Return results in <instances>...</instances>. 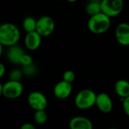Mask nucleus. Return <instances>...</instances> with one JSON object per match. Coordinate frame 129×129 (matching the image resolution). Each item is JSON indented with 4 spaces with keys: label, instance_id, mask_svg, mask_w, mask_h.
I'll list each match as a JSON object with an SVG mask.
<instances>
[{
    "label": "nucleus",
    "instance_id": "f257e3e1",
    "mask_svg": "<svg viewBox=\"0 0 129 129\" xmlns=\"http://www.w3.org/2000/svg\"><path fill=\"white\" fill-rule=\"evenodd\" d=\"M20 38V33L16 25L5 23L0 26V44L11 47L17 45Z\"/></svg>",
    "mask_w": 129,
    "mask_h": 129
},
{
    "label": "nucleus",
    "instance_id": "f03ea898",
    "mask_svg": "<svg viewBox=\"0 0 129 129\" xmlns=\"http://www.w3.org/2000/svg\"><path fill=\"white\" fill-rule=\"evenodd\" d=\"M110 17L103 12L91 16L88 22V29L94 34H102L110 26Z\"/></svg>",
    "mask_w": 129,
    "mask_h": 129
},
{
    "label": "nucleus",
    "instance_id": "7ed1b4c3",
    "mask_svg": "<svg viewBox=\"0 0 129 129\" xmlns=\"http://www.w3.org/2000/svg\"><path fill=\"white\" fill-rule=\"evenodd\" d=\"M97 95L98 94L91 89L81 90L75 98V105L79 110H88L95 106Z\"/></svg>",
    "mask_w": 129,
    "mask_h": 129
},
{
    "label": "nucleus",
    "instance_id": "20e7f679",
    "mask_svg": "<svg viewBox=\"0 0 129 129\" xmlns=\"http://www.w3.org/2000/svg\"><path fill=\"white\" fill-rule=\"evenodd\" d=\"M23 91V86L20 81L9 80L0 85V94L8 99H16L20 97Z\"/></svg>",
    "mask_w": 129,
    "mask_h": 129
},
{
    "label": "nucleus",
    "instance_id": "39448f33",
    "mask_svg": "<svg viewBox=\"0 0 129 129\" xmlns=\"http://www.w3.org/2000/svg\"><path fill=\"white\" fill-rule=\"evenodd\" d=\"M124 8L123 0H102V12L110 17L118 16Z\"/></svg>",
    "mask_w": 129,
    "mask_h": 129
},
{
    "label": "nucleus",
    "instance_id": "423d86ee",
    "mask_svg": "<svg viewBox=\"0 0 129 129\" xmlns=\"http://www.w3.org/2000/svg\"><path fill=\"white\" fill-rule=\"evenodd\" d=\"M55 29V23L50 16H42L37 20L36 32L41 35L42 37L49 36L53 33Z\"/></svg>",
    "mask_w": 129,
    "mask_h": 129
},
{
    "label": "nucleus",
    "instance_id": "0eeeda50",
    "mask_svg": "<svg viewBox=\"0 0 129 129\" xmlns=\"http://www.w3.org/2000/svg\"><path fill=\"white\" fill-rule=\"evenodd\" d=\"M29 107L35 111L45 110L48 106V100L45 95L40 91H33L27 98Z\"/></svg>",
    "mask_w": 129,
    "mask_h": 129
},
{
    "label": "nucleus",
    "instance_id": "6e6552de",
    "mask_svg": "<svg viewBox=\"0 0 129 129\" xmlns=\"http://www.w3.org/2000/svg\"><path fill=\"white\" fill-rule=\"evenodd\" d=\"M95 106L103 113H110L113 108V104L111 98L107 93L102 92L97 95Z\"/></svg>",
    "mask_w": 129,
    "mask_h": 129
},
{
    "label": "nucleus",
    "instance_id": "1a4fd4ad",
    "mask_svg": "<svg viewBox=\"0 0 129 129\" xmlns=\"http://www.w3.org/2000/svg\"><path fill=\"white\" fill-rule=\"evenodd\" d=\"M73 91L72 84L64 80L58 82L54 88V96L60 100H64L70 97Z\"/></svg>",
    "mask_w": 129,
    "mask_h": 129
},
{
    "label": "nucleus",
    "instance_id": "9d476101",
    "mask_svg": "<svg viewBox=\"0 0 129 129\" xmlns=\"http://www.w3.org/2000/svg\"><path fill=\"white\" fill-rule=\"evenodd\" d=\"M117 42L123 46L129 45V24L127 23H119L116 29Z\"/></svg>",
    "mask_w": 129,
    "mask_h": 129
},
{
    "label": "nucleus",
    "instance_id": "9b49d317",
    "mask_svg": "<svg viewBox=\"0 0 129 129\" xmlns=\"http://www.w3.org/2000/svg\"><path fill=\"white\" fill-rule=\"evenodd\" d=\"M70 129H93L91 121L85 116H75L72 118L69 122Z\"/></svg>",
    "mask_w": 129,
    "mask_h": 129
},
{
    "label": "nucleus",
    "instance_id": "f8f14e48",
    "mask_svg": "<svg viewBox=\"0 0 129 129\" xmlns=\"http://www.w3.org/2000/svg\"><path fill=\"white\" fill-rule=\"evenodd\" d=\"M42 43V36L36 31L27 33L25 37V46L29 51H36Z\"/></svg>",
    "mask_w": 129,
    "mask_h": 129
},
{
    "label": "nucleus",
    "instance_id": "ddd939ff",
    "mask_svg": "<svg viewBox=\"0 0 129 129\" xmlns=\"http://www.w3.org/2000/svg\"><path fill=\"white\" fill-rule=\"evenodd\" d=\"M24 54L23 48L15 45L9 47L7 51V57L11 63L14 64H20L21 58Z\"/></svg>",
    "mask_w": 129,
    "mask_h": 129
},
{
    "label": "nucleus",
    "instance_id": "4468645a",
    "mask_svg": "<svg viewBox=\"0 0 129 129\" xmlns=\"http://www.w3.org/2000/svg\"><path fill=\"white\" fill-rule=\"evenodd\" d=\"M116 94L121 98L124 99L129 97V82L125 79L118 80L114 86Z\"/></svg>",
    "mask_w": 129,
    "mask_h": 129
},
{
    "label": "nucleus",
    "instance_id": "2eb2a0df",
    "mask_svg": "<svg viewBox=\"0 0 129 129\" xmlns=\"http://www.w3.org/2000/svg\"><path fill=\"white\" fill-rule=\"evenodd\" d=\"M85 10L88 14H89L90 16H93V15H95L97 14L102 12L101 1L91 0L88 2V4L86 5Z\"/></svg>",
    "mask_w": 129,
    "mask_h": 129
},
{
    "label": "nucleus",
    "instance_id": "dca6fc26",
    "mask_svg": "<svg viewBox=\"0 0 129 129\" xmlns=\"http://www.w3.org/2000/svg\"><path fill=\"white\" fill-rule=\"evenodd\" d=\"M37 20L33 17H27L23 20V27L26 33L36 31Z\"/></svg>",
    "mask_w": 129,
    "mask_h": 129
},
{
    "label": "nucleus",
    "instance_id": "f3484780",
    "mask_svg": "<svg viewBox=\"0 0 129 129\" xmlns=\"http://www.w3.org/2000/svg\"><path fill=\"white\" fill-rule=\"evenodd\" d=\"M33 119L36 124L39 125H44L48 120V114L45 112V110L36 111L33 116Z\"/></svg>",
    "mask_w": 129,
    "mask_h": 129
},
{
    "label": "nucleus",
    "instance_id": "a211bd4d",
    "mask_svg": "<svg viewBox=\"0 0 129 129\" xmlns=\"http://www.w3.org/2000/svg\"><path fill=\"white\" fill-rule=\"evenodd\" d=\"M23 75H25L26 76L28 77H31V76H34L36 73H37V67L36 65H34L33 63L28 65V66H24L23 67V70H22Z\"/></svg>",
    "mask_w": 129,
    "mask_h": 129
},
{
    "label": "nucleus",
    "instance_id": "6ab92c4d",
    "mask_svg": "<svg viewBox=\"0 0 129 129\" xmlns=\"http://www.w3.org/2000/svg\"><path fill=\"white\" fill-rule=\"evenodd\" d=\"M23 76V73L22 70H14L10 72L9 73V79L10 80L13 81H20Z\"/></svg>",
    "mask_w": 129,
    "mask_h": 129
},
{
    "label": "nucleus",
    "instance_id": "aec40b11",
    "mask_svg": "<svg viewBox=\"0 0 129 129\" xmlns=\"http://www.w3.org/2000/svg\"><path fill=\"white\" fill-rule=\"evenodd\" d=\"M76 79V74L73 70H67L64 72L63 75V80L69 82V83H73Z\"/></svg>",
    "mask_w": 129,
    "mask_h": 129
},
{
    "label": "nucleus",
    "instance_id": "412c9836",
    "mask_svg": "<svg viewBox=\"0 0 129 129\" xmlns=\"http://www.w3.org/2000/svg\"><path fill=\"white\" fill-rule=\"evenodd\" d=\"M33 63V57L27 54H24L21 58V60H20V64L24 67V66H28V65H30Z\"/></svg>",
    "mask_w": 129,
    "mask_h": 129
},
{
    "label": "nucleus",
    "instance_id": "4be33fe9",
    "mask_svg": "<svg viewBox=\"0 0 129 129\" xmlns=\"http://www.w3.org/2000/svg\"><path fill=\"white\" fill-rule=\"evenodd\" d=\"M122 107H123V110L125 112V113L129 116V97L122 99Z\"/></svg>",
    "mask_w": 129,
    "mask_h": 129
},
{
    "label": "nucleus",
    "instance_id": "5701e85b",
    "mask_svg": "<svg viewBox=\"0 0 129 129\" xmlns=\"http://www.w3.org/2000/svg\"><path fill=\"white\" fill-rule=\"evenodd\" d=\"M20 129H36V128L33 124L26 122V123L23 124Z\"/></svg>",
    "mask_w": 129,
    "mask_h": 129
},
{
    "label": "nucleus",
    "instance_id": "b1692460",
    "mask_svg": "<svg viewBox=\"0 0 129 129\" xmlns=\"http://www.w3.org/2000/svg\"><path fill=\"white\" fill-rule=\"evenodd\" d=\"M5 73V67L3 63H0V77H2Z\"/></svg>",
    "mask_w": 129,
    "mask_h": 129
},
{
    "label": "nucleus",
    "instance_id": "393cba45",
    "mask_svg": "<svg viewBox=\"0 0 129 129\" xmlns=\"http://www.w3.org/2000/svg\"><path fill=\"white\" fill-rule=\"evenodd\" d=\"M67 2H71V3H73V2H76L77 0H67Z\"/></svg>",
    "mask_w": 129,
    "mask_h": 129
},
{
    "label": "nucleus",
    "instance_id": "a878e982",
    "mask_svg": "<svg viewBox=\"0 0 129 129\" xmlns=\"http://www.w3.org/2000/svg\"><path fill=\"white\" fill-rule=\"evenodd\" d=\"M108 129H119V128H108Z\"/></svg>",
    "mask_w": 129,
    "mask_h": 129
},
{
    "label": "nucleus",
    "instance_id": "bb28decb",
    "mask_svg": "<svg viewBox=\"0 0 129 129\" xmlns=\"http://www.w3.org/2000/svg\"><path fill=\"white\" fill-rule=\"evenodd\" d=\"M57 1H59V0H57Z\"/></svg>",
    "mask_w": 129,
    "mask_h": 129
}]
</instances>
